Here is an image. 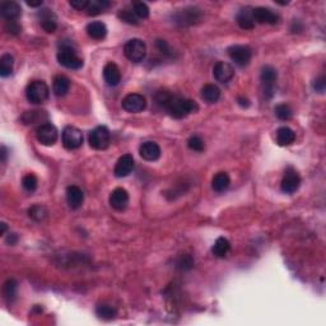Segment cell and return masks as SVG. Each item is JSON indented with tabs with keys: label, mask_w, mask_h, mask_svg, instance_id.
<instances>
[{
	"label": "cell",
	"mask_w": 326,
	"mask_h": 326,
	"mask_svg": "<svg viewBox=\"0 0 326 326\" xmlns=\"http://www.w3.org/2000/svg\"><path fill=\"white\" fill-rule=\"evenodd\" d=\"M275 115H277V118L279 119V120L282 121H288L292 119V109H290L289 106L285 105V103H281V105H278L277 107H275Z\"/></svg>",
	"instance_id": "836d02e7"
},
{
	"label": "cell",
	"mask_w": 326,
	"mask_h": 326,
	"mask_svg": "<svg viewBox=\"0 0 326 326\" xmlns=\"http://www.w3.org/2000/svg\"><path fill=\"white\" fill-rule=\"evenodd\" d=\"M28 214H30L31 218H34L35 221H42L43 218L47 215V210H46L45 206L34 205L32 208H30Z\"/></svg>",
	"instance_id": "74e56055"
},
{
	"label": "cell",
	"mask_w": 326,
	"mask_h": 326,
	"mask_svg": "<svg viewBox=\"0 0 326 326\" xmlns=\"http://www.w3.org/2000/svg\"><path fill=\"white\" fill-rule=\"evenodd\" d=\"M213 76H214L215 81L219 83H228L235 77V69L231 64L226 63V61H218L213 67Z\"/></svg>",
	"instance_id": "7c38bea8"
},
{
	"label": "cell",
	"mask_w": 326,
	"mask_h": 326,
	"mask_svg": "<svg viewBox=\"0 0 326 326\" xmlns=\"http://www.w3.org/2000/svg\"><path fill=\"white\" fill-rule=\"evenodd\" d=\"M296 140V133L290 127L282 126L277 130V143L282 147L290 145Z\"/></svg>",
	"instance_id": "cb8c5ba5"
},
{
	"label": "cell",
	"mask_w": 326,
	"mask_h": 326,
	"mask_svg": "<svg viewBox=\"0 0 326 326\" xmlns=\"http://www.w3.org/2000/svg\"><path fill=\"white\" fill-rule=\"evenodd\" d=\"M193 265L194 261L190 255H182L177 261V268L181 269V270H189V269L193 268Z\"/></svg>",
	"instance_id": "ab89813d"
},
{
	"label": "cell",
	"mask_w": 326,
	"mask_h": 326,
	"mask_svg": "<svg viewBox=\"0 0 326 326\" xmlns=\"http://www.w3.org/2000/svg\"><path fill=\"white\" fill-rule=\"evenodd\" d=\"M67 202H68V205H69L72 209H79L82 205H83V202H84V194H83L81 187L76 186V185L68 186Z\"/></svg>",
	"instance_id": "d6986e66"
},
{
	"label": "cell",
	"mask_w": 326,
	"mask_h": 326,
	"mask_svg": "<svg viewBox=\"0 0 326 326\" xmlns=\"http://www.w3.org/2000/svg\"><path fill=\"white\" fill-rule=\"evenodd\" d=\"M40 17V24L42 27L43 31H46L47 34H52L55 30L58 28V23H56V17L50 9H43L39 12Z\"/></svg>",
	"instance_id": "ffe728a7"
},
{
	"label": "cell",
	"mask_w": 326,
	"mask_h": 326,
	"mask_svg": "<svg viewBox=\"0 0 326 326\" xmlns=\"http://www.w3.org/2000/svg\"><path fill=\"white\" fill-rule=\"evenodd\" d=\"M157 48L160 50L162 54L164 55H172V51H171V48H169L168 43L164 41V40H158L157 41Z\"/></svg>",
	"instance_id": "ee69618b"
},
{
	"label": "cell",
	"mask_w": 326,
	"mask_h": 326,
	"mask_svg": "<svg viewBox=\"0 0 326 326\" xmlns=\"http://www.w3.org/2000/svg\"><path fill=\"white\" fill-rule=\"evenodd\" d=\"M312 88H314L315 91L319 92V93H324L325 92L326 88V79L324 76H320L319 78H316L312 83Z\"/></svg>",
	"instance_id": "60d3db41"
},
{
	"label": "cell",
	"mask_w": 326,
	"mask_h": 326,
	"mask_svg": "<svg viewBox=\"0 0 326 326\" xmlns=\"http://www.w3.org/2000/svg\"><path fill=\"white\" fill-rule=\"evenodd\" d=\"M5 31H6V32H8V34H10V35H18V34H21L22 27H21V26H19L18 23H17V21L6 22Z\"/></svg>",
	"instance_id": "b9f144b4"
},
{
	"label": "cell",
	"mask_w": 326,
	"mask_h": 326,
	"mask_svg": "<svg viewBox=\"0 0 326 326\" xmlns=\"http://www.w3.org/2000/svg\"><path fill=\"white\" fill-rule=\"evenodd\" d=\"M187 145L194 152H203L205 149V143H204V140L199 135L190 136L189 140H187Z\"/></svg>",
	"instance_id": "e575fe53"
},
{
	"label": "cell",
	"mask_w": 326,
	"mask_h": 326,
	"mask_svg": "<svg viewBox=\"0 0 326 326\" xmlns=\"http://www.w3.org/2000/svg\"><path fill=\"white\" fill-rule=\"evenodd\" d=\"M0 152H1V153H0V154H1V161H3V162H5V161H6V156H8V153H6V148H5V147H1V151H0Z\"/></svg>",
	"instance_id": "c3c4849f"
},
{
	"label": "cell",
	"mask_w": 326,
	"mask_h": 326,
	"mask_svg": "<svg viewBox=\"0 0 326 326\" xmlns=\"http://www.w3.org/2000/svg\"><path fill=\"white\" fill-rule=\"evenodd\" d=\"M50 89L43 81H34L26 88V97L31 103L39 105L43 103L48 98Z\"/></svg>",
	"instance_id": "3957f363"
},
{
	"label": "cell",
	"mask_w": 326,
	"mask_h": 326,
	"mask_svg": "<svg viewBox=\"0 0 326 326\" xmlns=\"http://www.w3.org/2000/svg\"><path fill=\"white\" fill-rule=\"evenodd\" d=\"M70 88V81L65 76H58L54 79L52 83V91H54L55 96L63 97L69 92Z\"/></svg>",
	"instance_id": "d4e9b609"
},
{
	"label": "cell",
	"mask_w": 326,
	"mask_h": 326,
	"mask_svg": "<svg viewBox=\"0 0 326 326\" xmlns=\"http://www.w3.org/2000/svg\"><path fill=\"white\" fill-rule=\"evenodd\" d=\"M227 52H228V56L231 58V60L235 61L240 67H246V65H248V63L251 61V58H252L251 48L244 45L231 46V47H228Z\"/></svg>",
	"instance_id": "ba28073f"
},
{
	"label": "cell",
	"mask_w": 326,
	"mask_h": 326,
	"mask_svg": "<svg viewBox=\"0 0 326 326\" xmlns=\"http://www.w3.org/2000/svg\"><path fill=\"white\" fill-rule=\"evenodd\" d=\"M110 6V1L107 0H92L87 5L85 13L88 15H97L101 14L105 9H107Z\"/></svg>",
	"instance_id": "4dcf8cb0"
},
{
	"label": "cell",
	"mask_w": 326,
	"mask_h": 326,
	"mask_svg": "<svg viewBox=\"0 0 326 326\" xmlns=\"http://www.w3.org/2000/svg\"><path fill=\"white\" fill-rule=\"evenodd\" d=\"M22 186L24 187V190L30 191V193H34L37 189V178L36 176L32 175V173H28V175L24 176L22 178Z\"/></svg>",
	"instance_id": "8d00e7d4"
},
{
	"label": "cell",
	"mask_w": 326,
	"mask_h": 326,
	"mask_svg": "<svg viewBox=\"0 0 326 326\" xmlns=\"http://www.w3.org/2000/svg\"><path fill=\"white\" fill-rule=\"evenodd\" d=\"M124 54L127 60L133 61V63H140L145 59L147 46L140 39H131L125 43Z\"/></svg>",
	"instance_id": "277c9868"
},
{
	"label": "cell",
	"mask_w": 326,
	"mask_h": 326,
	"mask_svg": "<svg viewBox=\"0 0 326 326\" xmlns=\"http://www.w3.org/2000/svg\"><path fill=\"white\" fill-rule=\"evenodd\" d=\"M129 204V194L122 187H118L110 195V205L115 210H124Z\"/></svg>",
	"instance_id": "2e32d148"
},
{
	"label": "cell",
	"mask_w": 326,
	"mask_h": 326,
	"mask_svg": "<svg viewBox=\"0 0 326 326\" xmlns=\"http://www.w3.org/2000/svg\"><path fill=\"white\" fill-rule=\"evenodd\" d=\"M134 166H135V162H134L133 156L131 154H124L116 162L114 173H115L116 177H126L133 172Z\"/></svg>",
	"instance_id": "5bb4252c"
},
{
	"label": "cell",
	"mask_w": 326,
	"mask_h": 326,
	"mask_svg": "<svg viewBox=\"0 0 326 326\" xmlns=\"http://www.w3.org/2000/svg\"><path fill=\"white\" fill-rule=\"evenodd\" d=\"M252 15H254L255 23L257 22L261 24H277L279 22V15L265 6H257L252 9Z\"/></svg>",
	"instance_id": "9a60e30c"
},
{
	"label": "cell",
	"mask_w": 326,
	"mask_h": 326,
	"mask_svg": "<svg viewBox=\"0 0 326 326\" xmlns=\"http://www.w3.org/2000/svg\"><path fill=\"white\" fill-rule=\"evenodd\" d=\"M237 102H239V105L241 106V107H248V106H250V101H248L246 97H239V98H237Z\"/></svg>",
	"instance_id": "f6af8a7d"
},
{
	"label": "cell",
	"mask_w": 326,
	"mask_h": 326,
	"mask_svg": "<svg viewBox=\"0 0 326 326\" xmlns=\"http://www.w3.org/2000/svg\"><path fill=\"white\" fill-rule=\"evenodd\" d=\"M236 21L239 23L242 30H252L255 28V19L252 15V9L251 8H244L237 13Z\"/></svg>",
	"instance_id": "7402d4cb"
},
{
	"label": "cell",
	"mask_w": 326,
	"mask_h": 326,
	"mask_svg": "<svg viewBox=\"0 0 326 326\" xmlns=\"http://www.w3.org/2000/svg\"><path fill=\"white\" fill-rule=\"evenodd\" d=\"M231 184V178L230 176L227 175L226 172H219L213 177V181H211V187L213 190L217 191V193H223L228 189Z\"/></svg>",
	"instance_id": "83f0119b"
},
{
	"label": "cell",
	"mask_w": 326,
	"mask_h": 326,
	"mask_svg": "<svg viewBox=\"0 0 326 326\" xmlns=\"http://www.w3.org/2000/svg\"><path fill=\"white\" fill-rule=\"evenodd\" d=\"M17 241H18V236L15 235V233H9L8 239H6V242L10 244H17Z\"/></svg>",
	"instance_id": "bcb514c9"
},
{
	"label": "cell",
	"mask_w": 326,
	"mask_h": 326,
	"mask_svg": "<svg viewBox=\"0 0 326 326\" xmlns=\"http://www.w3.org/2000/svg\"><path fill=\"white\" fill-rule=\"evenodd\" d=\"M140 157L149 162H154L161 157V148L156 142H144L139 147Z\"/></svg>",
	"instance_id": "ac0fdd59"
},
{
	"label": "cell",
	"mask_w": 326,
	"mask_h": 326,
	"mask_svg": "<svg viewBox=\"0 0 326 326\" xmlns=\"http://www.w3.org/2000/svg\"><path fill=\"white\" fill-rule=\"evenodd\" d=\"M230 248L231 244L228 240L224 239V237H218V239L215 240L214 244H213V247H211V252L217 257H224L228 254Z\"/></svg>",
	"instance_id": "f1b7e54d"
},
{
	"label": "cell",
	"mask_w": 326,
	"mask_h": 326,
	"mask_svg": "<svg viewBox=\"0 0 326 326\" xmlns=\"http://www.w3.org/2000/svg\"><path fill=\"white\" fill-rule=\"evenodd\" d=\"M103 78L105 82L111 87H116L121 82V72L115 63L106 64L103 68Z\"/></svg>",
	"instance_id": "44dd1931"
},
{
	"label": "cell",
	"mask_w": 326,
	"mask_h": 326,
	"mask_svg": "<svg viewBox=\"0 0 326 326\" xmlns=\"http://www.w3.org/2000/svg\"><path fill=\"white\" fill-rule=\"evenodd\" d=\"M119 18L122 19L124 22H126V23L129 24H138L139 22H138V17L135 15V13L133 12V10H120L119 12Z\"/></svg>",
	"instance_id": "f35d334b"
},
{
	"label": "cell",
	"mask_w": 326,
	"mask_h": 326,
	"mask_svg": "<svg viewBox=\"0 0 326 326\" xmlns=\"http://www.w3.org/2000/svg\"><path fill=\"white\" fill-rule=\"evenodd\" d=\"M278 78V72L272 65H265L260 73V81L263 85V91L268 98H272L275 92V82Z\"/></svg>",
	"instance_id": "5b68a950"
},
{
	"label": "cell",
	"mask_w": 326,
	"mask_h": 326,
	"mask_svg": "<svg viewBox=\"0 0 326 326\" xmlns=\"http://www.w3.org/2000/svg\"><path fill=\"white\" fill-rule=\"evenodd\" d=\"M47 119V114L45 111H40V110H34V111H27L22 116V121H23V124L26 125H32V124H37L39 122L40 125L45 124L42 122L43 120Z\"/></svg>",
	"instance_id": "484cf974"
},
{
	"label": "cell",
	"mask_w": 326,
	"mask_h": 326,
	"mask_svg": "<svg viewBox=\"0 0 326 326\" xmlns=\"http://www.w3.org/2000/svg\"><path fill=\"white\" fill-rule=\"evenodd\" d=\"M87 34L91 39L100 41V40L105 39L106 35H107V27H106V24L102 23V22H91V23L87 26Z\"/></svg>",
	"instance_id": "603a6c76"
},
{
	"label": "cell",
	"mask_w": 326,
	"mask_h": 326,
	"mask_svg": "<svg viewBox=\"0 0 326 326\" xmlns=\"http://www.w3.org/2000/svg\"><path fill=\"white\" fill-rule=\"evenodd\" d=\"M0 226H1V232H0V235H5L6 224H5V223H1V224H0Z\"/></svg>",
	"instance_id": "681fc988"
},
{
	"label": "cell",
	"mask_w": 326,
	"mask_h": 326,
	"mask_svg": "<svg viewBox=\"0 0 326 326\" xmlns=\"http://www.w3.org/2000/svg\"><path fill=\"white\" fill-rule=\"evenodd\" d=\"M61 140L63 145L69 151L81 148L83 144V134L81 130L76 126H67L63 130L61 134Z\"/></svg>",
	"instance_id": "52a82bcc"
},
{
	"label": "cell",
	"mask_w": 326,
	"mask_h": 326,
	"mask_svg": "<svg viewBox=\"0 0 326 326\" xmlns=\"http://www.w3.org/2000/svg\"><path fill=\"white\" fill-rule=\"evenodd\" d=\"M171 118L173 119H184L187 115H190L193 112H197L199 110V106L195 101L187 100V98H181V97L173 94L171 101L167 103L164 107Z\"/></svg>",
	"instance_id": "6da1fadb"
},
{
	"label": "cell",
	"mask_w": 326,
	"mask_h": 326,
	"mask_svg": "<svg viewBox=\"0 0 326 326\" xmlns=\"http://www.w3.org/2000/svg\"><path fill=\"white\" fill-rule=\"evenodd\" d=\"M133 12L139 19H145L149 17V8L148 5L143 1H136L133 4Z\"/></svg>",
	"instance_id": "d590c367"
},
{
	"label": "cell",
	"mask_w": 326,
	"mask_h": 326,
	"mask_svg": "<svg viewBox=\"0 0 326 326\" xmlns=\"http://www.w3.org/2000/svg\"><path fill=\"white\" fill-rule=\"evenodd\" d=\"M202 18V12L198 8H185L177 12L173 17L176 23H180L181 26H189L194 24Z\"/></svg>",
	"instance_id": "4fadbf2b"
},
{
	"label": "cell",
	"mask_w": 326,
	"mask_h": 326,
	"mask_svg": "<svg viewBox=\"0 0 326 326\" xmlns=\"http://www.w3.org/2000/svg\"><path fill=\"white\" fill-rule=\"evenodd\" d=\"M88 3H89L88 0H70L69 1V4L73 6V8H74V9L84 10V12H85V9H87Z\"/></svg>",
	"instance_id": "7bdbcfd3"
},
{
	"label": "cell",
	"mask_w": 326,
	"mask_h": 326,
	"mask_svg": "<svg viewBox=\"0 0 326 326\" xmlns=\"http://www.w3.org/2000/svg\"><path fill=\"white\" fill-rule=\"evenodd\" d=\"M13 67H14V59L10 54H4L0 58V76L5 78L9 77L13 73Z\"/></svg>",
	"instance_id": "f546056e"
},
{
	"label": "cell",
	"mask_w": 326,
	"mask_h": 326,
	"mask_svg": "<svg viewBox=\"0 0 326 326\" xmlns=\"http://www.w3.org/2000/svg\"><path fill=\"white\" fill-rule=\"evenodd\" d=\"M28 6H32V8H36V6H41L42 5V0H27L26 1Z\"/></svg>",
	"instance_id": "7dc6e473"
},
{
	"label": "cell",
	"mask_w": 326,
	"mask_h": 326,
	"mask_svg": "<svg viewBox=\"0 0 326 326\" xmlns=\"http://www.w3.org/2000/svg\"><path fill=\"white\" fill-rule=\"evenodd\" d=\"M96 315L100 319H103V320H112L116 317L118 311H116L115 307H112L110 305H100L97 306Z\"/></svg>",
	"instance_id": "1f68e13d"
},
{
	"label": "cell",
	"mask_w": 326,
	"mask_h": 326,
	"mask_svg": "<svg viewBox=\"0 0 326 326\" xmlns=\"http://www.w3.org/2000/svg\"><path fill=\"white\" fill-rule=\"evenodd\" d=\"M0 14L6 22L17 21L22 14V8L15 1H4L0 5Z\"/></svg>",
	"instance_id": "e0dca14e"
},
{
	"label": "cell",
	"mask_w": 326,
	"mask_h": 326,
	"mask_svg": "<svg viewBox=\"0 0 326 326\" xmlns=\"http://www.w3.org/2000/svg\"><path fill=\"white\" fill-rule=\"evenodd\" d=\"M221 97V89L215 84H205L202 88V98L208 103H215Z\"/></svg>",
	"instance_id": "4316f807"
},
{
	"label": "cell",
	"mask_w": 326,
	"mask_h": 326,
	"mask_svg": "<svg viewBox=\"0 0 326 326\" xmlns=\"http://www.w3.org/2000/svg\"><path fill=\"white\" fill-rule=\"evenodd\" d=\"M121 105H122V109L125 111L131 112V114H138V112H142L143 110H145L147 101H145V97L142 96V94L130 93L122 100Z\"/></svg>",
	"instance_id": "8fae6325"
},
{
	"label": "cell",
	"mask_w": 326,
	"mask_h": 326,
	"mask_svg": "<svg viewBox=\"0 0 326 326\" xmlns=\"http://www.w3.org/2000/svg\"><path fill=\"white\" fill-rule=\"evenodd\" d=\"M17 282L14 279H8L3 285V296L8 302H12L17 296Z\"/></svg>",
	"instance_id": "d6a6232c"
},
{
	"label": "cell",
	"mask_w": 326,
	"mask_h": 326,
	"mask_svg": "<svg viewBox=\"0 0 326 326\" xmlns=\"http://www.w3.org/2000/svg\"><path fill=\"white\" fill-rule=\"evenodd\" d=\"M58 61L67 69L78 70L83 67V59L77 52L76 47L72 43H65L60 46L58 51Z\"/></svg>",
	"instance_id": "7a4b0ae2"
},
{
	"label": "cell",
	"mask_w": 326,
	"mask_h": 326,
	"mask_svg": "<svg viewBox=\"0 0 326 326\" xmlns=\"http://www.w3.org/2000/svg\"><path fill=\"white\" fill-rule=\"evenodd\" d=\"M299 185H301V177H299L298 172L293 167H287L283 178H282V191L285 194L296 193Z\"/></svg>",
	"instance_id": "30bf717a"
},
{
	"label": "cell",
	"mask_w": 326,
	"mask_h": 326,
	"mask_svg": "<svg viewBox=\"0 0 326 326\" xmlns=\"http://www.w3.org/2000/svg\"><path fill=\"white\" fill-rule=\"evenodd\" d=\"M111 142L109 129L106 126H97L89 133V145L97 151H103L109 148Z\"/></svg>",
	"instance_id": "8992f818"
},
{
	"label": "cell",
	"mask_w": 326,
	"mask_h": 326,
	"mask_svg": "<svg viewBox=\"0 0 326 326\" xmlns=\"http://www.w3.org/2000/svg\"><path fill=\"white\" fill-rule=\"evenodd\" d=\"M58 129L51 122L39 125V127L36 129L37 140L43 145H54L58 140Z\"/></svg>",
	"instance_id": "9c48e42d"
}]
</instances>
